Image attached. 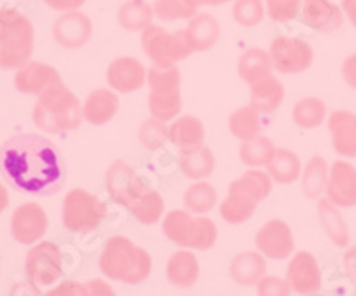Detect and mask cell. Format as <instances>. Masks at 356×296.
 Here are the masks:
<instances>
[{
  "instance_id": "1",
  "label": "cell",
  "mask_w": 356,
  "mask_h": 296,
  "mask_svg": "<svg viewBox=\"0 0 356 296\" xmlns=\"http://www.w3.org/2000/svg\"><path fill=\"white\" fill-rule=\"evenodd\" d=\"M0 173L9 186L33 196L56 195L66 182L61 150L40 134H17L2 143Z\"/></svg>"
},
{
  "instance_id": "2",
  "label": "cell",
  "mask_w": 356,
  "mask_h": 296,
  "mask_svg": "<svg viewBox=\"0 0 356 296\" xmlns=\"http://www.w3.org/2000/svg\"><path fill=\"white\" fill-rule=\"evenodd\" d=\"M98 266L107 279L136 286L150 276L154 260L145 248L132 243L129 237L113 235L102 250Z\"/></svg>"
},
{
  "instance_id": "3",
  "label": "cell",
  "mask_w": 356,
  "mask_h": 296,
  "mask_svg": "<svg viewBox=\"0 0 356 296\" xmlns=\"http://www.w3.org/2000/svg\"><path fill=\"white\" fill-rule=\"evenodd\" d=\"M33 122L49 134H65L84 122L82 104L65 82L52 86L40 95L33 109Z\"/></svg>"
},
{
  "instance_id": "4",
  "label": "cell",
  "mask_w": 356,
  "mask_h": 296,
  "mask_svg": "<svg viewBox=\"0 0 356 296\" xmlns=\"http://www.w3.org/2000/svg\"><path fill=\"white\" fill-rule=\"evenodd\" d=\"M34 27L25 15L11 8L0 9V68L18 70L31 61Z\"/></svg>"
},
{
  "instance_id": "5",
  "label": "cell",
  "mask_w": 356,
  "mask_h": 296,
  "mask_svg": "<svg viewBox=\"0 0 356 296\" xmlns=\"http://www.w3.org/2000/svg\"><path fill=\"white\" fill-rule=\"evenodd\" d=\"M162 232L171 243L187 250L205 251L218 240V225L207 216H193L189 211L173 209L164 216Z\"/></svg>"
},
{
  "instance_id": "6",
  "label": "cell",
  "mask_w": 356,
  "mask_h": 296,
  "mask_svg": "<svg viewBox=\"0 0 356 296\" xmlns=\"http://www.w3.org/2000/svg\"><path fill=\"white\" fill-rule=\"evenodd\" d=\"M150 86L148 93V109L152 118L161 122H173L182 111V75L177 66H152L146 75Z\"/></svg>"
},
{
  "instance_id": "7",
  "label": "cell",
  "mask_w": 356,
  "mask_h": 296,
  "mask_svg": "<svg viewBox=\"0 0 356 296\" xmlns=\"http://www.w3.org/2000/svg\"><path fill=\"white\" fill-rule=\"evenodd\" d=\"M106 215V203L82 187L68 191L63 200V225L75 234L97 231Z\"/></svg>"
},
{
  "instance_id": "8",
  "label": "cell",
  "mask_w": 356,
  "mask_h": 296,
  "mask_svg": "<svg viewBox=\"0 0 356 296\" xmlns=\"http://www.w3.org/2000/svg\"><path fill=\"white\" fill-rule=\"evenodd\" d=\"M143 50L155 66H175V63L184 61L193 54L186 31L168 33L159 25H148L141 34Z\"/></svg>"
},
{
  "instance_id": "9",
  "label": "cell",
  "mask_w": 356,
  "mask_h": 296,
  "mask_svg": "<svg viewBox=\"0 0 356 296\" xmlns=\"http://www.w3.org/2000/svg\"><path fill=\"white\" fill-rule=\"evenodd\" d=\"M25 275L38 289L50 288L63 276V251L52 241H40L25 257Z\"/></svg>"
},
{
  "instance_id": "10",
  "label": "cell",
  "mask_w": 356,
  "mask_h": 296,
  "mask_svg": "<svg viewBox=\"0 0 356 296\" xmlns=\"http://www.w3.org/2000/svg\"><path fill=\"white\" fill-rule=\"evenodd\" d=\"M273 66L276 72L282 75H291V73H303L314 63V50L310 43L303 38L278 36L273 40L271 49H269Z\"/></svg>"
},
{
  "instance_id": "11",
  "label": "cell",
  "mask_w": 356,
  "mask_h": 296,
  "mask_svg": "<svg viewBox=\"0 0 356 296\" xmlns=\"http://www.w3.org/2000/svg\"><path fill=\"white\" fill-rule=\"evenodd\" d=\"M106 187L111 198L129 209L130 203L148 189L136 170L125 161H114L106 171Z\"/></svg>"
},
{
  "instance_id": "12",
  "label": "cell",
  "mask_w": 356,
  "mask_h": 296,
  "mask_svg": "<svg viewBox=\"0 0 356 296\" xmlns=\"http://www.w3.org/2000/svg\"><path fill=\"white\" fill-rule=\"evenodd\" d=\"M49 216L36 202H25L11 216V234L20 244H36L47 234Z\"/></svg>"
},
{
  "instance_id": "13",
  "label": "cell",
  "mask_w": 356,
  "mask_h": 296,
  "mask_svg": "<svg viewBox=\"0 0 356 296\" xmlns=\"http://www.w3.org/2000/svg\"><path fill=\"white\" fill-rule=\"evenodd\" d=\"M257 250L267 259L284 260L294 251V234L284 219H269L255 235Z\"/></svg>"
},
{
  "instance_id": "14",
  "label": "cell",
  "mask_w": 356,
  "mask_h": 296,
  "mask_svg": "<svg viewBox=\"0 0 356 296\" xmlns=\"http://www.w3.org/2000/svg\"><path fill=\"white\" fill-rule=\"evenodd\" d=\"M326 198L339 209H349L356 205V166L349 161L339 159L330 166L326 182Z\"/></svg>"
},
{
  "instance_id": "15",
  "label": "cell",
  "mask_w": 356,
  "mask_h": 296,
  "mask_svg": "<svg viewBox=\"0 0 356 296\" xmlns=\"http://www.w3.org/2000/svg\"><path fill=\"white\" fill-rule=\"evenodd\" d=\"M292 291L298 295H314L323 286V273L314 254L298 251L287 266V279Z\"/></svg>"
},
{
  "instance_id": "16",
  "label": "cell",
  "mask_w": 356,
  "mask_h": 296,
  "mask_svg": "<svg viewBox=\"0 0 356 296\" xmlns=\"http://www.w3.org/2000/svg\"><path fill=\"white\" fill-rule=\"evenodd\" d=\"M148 70L136 57H116L107 66V84L116 93H134L146 84Z\"/></svg>"
},
{
  "instance_id": "17",
  "label": "cell",
  "mask_w": 356,
  "mask_h": 296,
  "mask_svg": "<svg viewBox=\"0 0 356 296\" xmlns=\"http://www.w3.org/2000/svg\"><path fill=\"white\" fill-rule=\"evenodd\" d=\"M93 36V24L81 11H66L54 24V38L65 49H81Z\"/></svg>"
},
{
  "instance_id": "18",
  "label": "cell",
  "mask_w": 356,
  "mask_h": 296,
  "mask_svg": "<svg viewBox=\"0 0 356 296\" xmlns=\"http://www.w3.org/2000/svg\"><path fill=\"white\" fill-rule=\"evenodd\" d=\"M61 75L54 66L47 65V63L40 61H29L24 66H20L15 75V86L17 90L24 95H38L52 88V86L59 84Z\"/></svg>"
},
{
  "instance_id": "19",
  "label": "cell",
  "mask_w": 356,
  "mask_h": 296,
  "mask_svg": "<svg viewBox=\"0 0 356 296\" xmlns=\"http://www.w3.org/2000/svg\"><path fill=\"white\" fill-rule=\"evenodd\" d=\"M332 146L340 157H356V113L337 109L328 116Z\"/></svg>"
},
{
  "instance_id": "20",
  "label": "cell",
  "mask_w": 356,
  "mask_h": 296,
  "mask_svg": "<svg viewBox=\"0 0 356 296\" xmlns=\"http://www.w3.org/2000/svg\"><path fill=\"white\" fill-rule=\"evenodd\" d=\"M301 18L308 27L319 33H333L344 24V13L332 0H303Z\"/></svg>"
},
{
  "instance_id": "21",
  "label": "cell",
  "mask_w": 356,
  "mask_h": 296,
  "mask_svg": "<svg viewBox=\"0 0 356 296\" xmlns=\"http://www.w3.org/2000/svg\"><path fill=\"white\" fill-rule=\"evenodd\" d=\"M120 111V97L111 88H97L86 97L82 104L84 120L91 125H106Z\"/></svg>"
},
{
  "instance_id": "22",
  "label": "cell",
  "mask_w": 356,
  "mask_h": 296,
  "mask_svg": "<svg viewBox=\"0 0 356 296\" xmlns=\"http://www.w3.org/2000/svg\"><path fill=\"white\" fill-rule=\"evenodd\" d=\"M168 139L180 152L195 150L198 146L205 145V125L200 118L184 114L175 118L171 125H168Z\"/></svg>"
},
{
  "instance_id": "23",
  "label": "cell",
  "mask_w": 356,
  "mask_h": 296,
  "mask_svg": "<svg viewBox=\"0 0 356 296\" xmlns=\"http://www.w3.org/2000/svg\"><path fill=\"white\" fill-rule=\"evenodd\" d=\"M184 31H186L187 41H189L193 52L211 50L221 36V27H219L218 20L207 13H196Z\"/></svg>"
},
{
  "instance_id": "24",
  "label": "cell",
  "mask_w": 356,
  "mask_h": 296,
  "mask_svg": "<svg viewBox=\"0 0 356 296\" xmlns=\"http://www.w3.org/2000/svg\"><path fill=\"white\" fill-rule=\"evenodd\" d=\"M284 84L275 75H267L250 86V106L259 111L260 114L275 113L284 104Z\"/></svg>"
},
{
  "instance_id": "25",
  "label": "cell",
  "mask_w": 356,
  "mask_h": 296,
  "mask_svg": "<svg viewBox=\"0 0 356 296\" xmlns=\"http://www.w3.org/2000/svg\"><path fill=\"white\" fill-rule=\"evenodd\" d=\"M168 282L175 288L187 289L198 282L200 264L191 250H178L170 257L166 266Z\"/></svg>"
},
{
  "instance_id": "26",
  "label": "cell",
  "mask_w": 356,
  "mask_h": 296,
  "mask_svg": "<svg viewBox=\"0 0 356 296\" xmlns=\"http://www.w3.org/2000/svg\"><path fill=\"white\" fill-rule=\"evenodd\" d=\"M266 272L267 264L260 251H241L230 263V276L239 286H257Z\"/></svg>"
},
{
  "instance_id": "27",
  "label": "cell",
  "mask_w": 356,
  "mask_h": 296,
  "mask_svg": "<svg viewBox=\"0 0 356 296\" xmlns=\"http://www.w3.org/2000/svg\"><path fill=\"white\" fill-rule=\"evenodd\" d=\"M317 215H319V221L326 235L330 237V241L339 248L348 247L351 237H349V228L342 215H340L339 207L333 205L328 198L321 196L317 200Z\"/></svg>"
},
{
  "instance_id": "28",
  "label": "cell",
  "mask_w": 356,
  "mask_h": 296,
  "mask_svg": "<svg viewBox=\"0 0 356 296\" xmlns=\"http://www.w3.org/2000/svg\"><path fill=\"white\" fill-rule=\"evenodd\" d=\"M178 164L180 170L191 180H205L214 173L216 157L214 152L209 146H198L195 150L180 152L178 155Z\"/></svg>"
},
{
  "instance_id": "29",
  "label": "cell",
  "mask_w": 356,
  "mask_h": 296,
  "mask_svg": "<svg viewBox=\"0 0 356 296\" xmlns=\"http://www.w3.org/2000/svg\"><path fill=\"white\" fill-rule=\"evenodd\" d=\"M266 168L267 173L271 175L273 182H278L282 186L296 182L301 177V171H303L298 154L289 150V148H276Z\"/></svg>"
},
{
  "instance_id": "30",
  "label": "cell",
  "mask_w": 356,
  "mask_h": 296,
  "mask_svg": "<svg viewBox=\"0 0 356 296\" xmlns=\"http://www.w3.org/2000/svg\"><path fill=\"white\" fill-rule=\"evenodd\" d=\"M257 205L259 203L251 196L244 195L243 191L235 189V187H228V195L225 196V200L221 202L219 207V212H221V218L230 225H241L246 224L251 216L255 215Z\"/></svg>"
},
{
  "instance_id": "31",
  "label": "cell",
  "mask_w": 356,
  "mask_h": 296,
  "mask_svg": "<svg viewBox=\"0 0 356 296\" xmlns=\"http://www.w3.org/2000/svg\"><path fill=\"white\" fill-rule=\"evenodd\" d=\"M330 166L326 159L321 155H314L310 161L307 162V166L301 171V191L303 195L310 200H319L323 196L324 189H326V182H328Z\"/></svg>"
},
{
  "instance_id": "32",
  "label": "cell",
  "mask_w": 356,
  "mask_h": 296,
  "mask_svg": "<svg viewBox=\"0 0 356 296\" xmlns=\"http://www.w3.org/2000/svg\"><path fill=\"white\" fill-rule=\"evenodd\" d=\"M328 118V107L319 97H305L292 107V122L300 129H317Z\"/></svg>"
},
{
  "instance_id": "33",
  "label": "cell",
  "mask_w": 356,
  "mask_h": 296,
  "mask_svg": "<svg viewBox=\"0 0 356 296\" xmlns=\"http://www.w3.org/2000/svg\"><path fill=\"white\" fill-rule=\"evenodd\" d=\"M239 75L248 84H255L260 79L271 75L273 61L269 52L262 49H250L239 57Z\"/></svg>"
},
{
  "instance_id": "34",
  "label": "cell",
  "mask_w": 356,
  "mask_h": 296,
  "mask_svg": "<svg viewBox=\"0 0 356 296\" xmlns=\"http://www.w3.org/2000/svg\"><path fill=\"white\" fill-rule=\"evenodd\" d=\"M164 209H166V203L162 200L161 193L150 189V187L129 205L130 215L143 225H155L157 221H161V218L164 216Z\"/></svg>"
},
{
  "instance_id": "35",
  "label": "cell",
  "mask_w": 356,
  "mask_h": 296,
  "mask_svg": "<svg viewBox=\"0 0 356 296\" xmlns=\"http://www.w3.org/2000/svg\"><path fill=\"white\" fill-rule=\"evenodd\" d=\"M230 186L243 191L244 195L251 196L257 203H260L262 200H266L267 196L271 195L273 179L271 175L267 173V171L260 170V168H250V170L241 175L239 179L234 180Z\"/></svg>"
},
{
  "instance_id": "36",
  "label": "cell",
  "mask_w": 356,
  "mask_h": 296,
  "mask_svg": "<svg viewBox=\"0 0 356 296\" xmlns=\"http://www.w3.org/2000/svg\"><path fill=\"white\" fill-rule=\"evenodd\" d=\"M218 203V191L205 180H196L184 193V205L191 215H207Z\"/></svg>"
},
{
  "instance_id": "37",
  "label": "cell",
  "mask_w": 356,
  "mask_h": 296,
  "mask_svg": "<svg viewBox=\"0 0 356 296\" xmlns=\"http://www.w3.org/2000/svg\"><path fill=\"white\" fill-rule=\"evenodd\" d=\"M228 129H230V134L239 141L257 138L260 134V129H262L260 113L251 106L239 107L232 113L230 120H228Z\"/></svg>"
},
{
  "instance_id": "38",
  "label": "cell",
  "mask_w": 356,
  "mask_h": 296,
  "mask_svg": "<svg viewBox=\"0 0 356 296\" xmlns=\"http://www.w3.org/2000/svg\"><path fill=\"white\" fill-rule=\"evenodd\" d=\"M154 15V6L145 0H129L118 11V24L125 31H145L152 25Z\"/></svg>"
},
{
  "instance_id": "39",
  "label": "cell",
  "mask_w": 356,
  "mask_h": 296,
  "mask_svg": "<svg viewBox=\"0 0 356 296\" xmlns=\"http://www.w3.org/2000/svg\"><path fill=\"white\" fill-rule=\"evenodd\" d=\"M276 146L275 143L271 141L266 136H257L253 139H248V141H243L239 150L241 161L250 168H260L267 166L269 159L275 154Z\"/></svg>"
},
{
  "instance_id": "40",
  "label": "cell",
  "mask_w": 356,
  "mask_h": 296,
  "mask_svg": "<svg viewBox=\"0 0 356 296\" xmlns=\"http://www.w3.org/2000/svg\"><path fill=\"white\" fill-rule=\"evenodd\" d=\"M139 141L146 150H159L168 139V125L157 118H148L139 127Z\"/></svg>"
},
{
  "instance_id": "41",
  "label": "cell",
  "mask_w": 356,
  "mask_h": 296,
  "mask_svg": "<svg viewBox=\"0 0 356 296\" xmlns=\"http://www.w3.org/2000/svg\"><path fill=\"white\" fill-rule=\"evenodd\" d=\"M234 20L243 27H255L264 20V2L262 0H235L232 8Z\"/></svg>"
},
{
  "instance_id": "42",
  "label": "cell",
  "mask_w": 356,
  "mask_h": 296,
  "mask_svg": "<svg viewBox=\"0 0 356 296\" xmlns=\"http://www.w3.org/2000/svg\"><path fill=\"white\" fill-rule=\"evenodd\" d=\"M154 13L164 22L191 20L196 15V9L186 4V0H155Z\"/></svg>"
},
{
  "instance_id": "43",
  "label": "cell",
  "mask_w": 356,
  "mask_h": 296,
  "mask_svg": "<svg viewBox=\"0 0 356 296\" xmlns=\"http://www.w3.org/2000/svg\"><path fill=\"white\" fill-rule=\"evenodd\" d=\"M301 2L303 0H266L267 15L278 24L294 20L301 9Z\"/></svg>"
},
{
  "instance_id": "44",
  "label": "cell",
  "mask_w": 356,
  "mask_h": 296,
  "mask_svg": "<svg viewBox=\"0 0 356 296\" xmlns=\"http://www.w3.org/2000/svg\"><path fill=\"white\" fill-rule=\"evenodd\" d=\"M292 289L285 279L278 276H262L257 282V295L259 296H291Z\"/></svg>"
},
{
  "instance_id": "45",
  "label": "cell",
  "mask_w": 356,
  "mask_h": 296,
  "mask_svg": "<svg viewBox=\"0 0 356 296\" xmlns=\"http://www.w3.org/2000/svg\"><path fill=\"white\" fill-rule=\"evenodd\" d=\"M81 296H118L111 284L104 279H93L88 280L86 284H82Z\"/></svg>"
},
{
  "instance_id": "46",
  "label": "cell",
  "mask_w": 356,
  "mask_h": 296,
  "mask_svg": "<svg viewBox=\"0 0 356 296\" xmlns=\"http://www.w3.org/2000/svg\"><path fill=\"white\" fill-rule=\"evenodd\" d=\"M82 284H77L73 280H65L59 286L50 289L49 293H44L43 296H81Z\"/></svg>"
},
{
  "instance_id": "47",
  "label": "cell",
  "mask_w": 356,
  "mask_h": 296,
  "mask_svg": "<svg viewBox=\"0 0 356 296\" xmlns=\"http://www.w3.org/2000/svg\"><path fill=\"white\" fill-rule=\"evenodd\" d=\"M340 72H342V79H344L346 84L356 90V52L346 57Z\"/></svg>"
},
{
  "instance_id": "48",
  "label": "cell",
  "mask_w": 356,
  "mask_h": 296,
  "mask_svg": "<svg viewBox=\"0 0 356 296\" xmlns=\"http://www.w3.org/2000/svg\"><path fill=\"white\" fill-rule=\"evenodd\" d=\"M44 4L49 6L50 9H56V11H77L86 0H43Z\"/></svg>"
},
{
  "instance_id": "49",
  "label": "cell",
  "mask_w": 356,
  "mask_h": 296,
  "mask_svg": "<svg viewBox=\"0 0 356 296\" xmlns=\"http://www.w3.org/2000/svg\"><path fill=\"white\" fill-rule=\"evenodd\" d=\"M344 270L351 279L356 280V247L349 248L344 256Z\"/></svg>"
},
{
  "instance_id": "50",
  "label": "cell",
  "mask_w": 356,
  "mask_h": 296,
  "mask_svg": "<svg viewBox=\"0 0 356 296\" xmlns=\"http://www.w3.org/2000/svg\"><path fill=\"white\" fill-rule=\"evenodd\" d=\"M11 296H40L38 295V288L33 286L31 282H20V284H15L13 288Z\"/></svg>"
},
{
  "instance_id": "51",
  "label": "cell",
  "mask_w": 356,
  "mask_h": 296,
  "mask_svg": "<svg viewBox=\"0 0 356 296\" xmlns=\"http://www.w3.org/2000/svg\"><path fill=\"white\" fill-rule=\"evenodd\" d=\"M342 13L349 18L353 27L356 29V0H342Z\"/></svg>"
},
{
  "instance_id": "52",
  "label": "cell",
  "mask_w": 356,
  "mask_h": 296,
  "mask_svg": "<svg viewBox=\"0 0 356 296\" xmlns=\"http://www.w3.org/2000/svg\"><path fill=\"white\" fill-rule=\"evenodd\" d=\"M228 2H232V0H186V4L195 9H198L200 6H221L228 4Z\"/></svg>"
},
{
  "instance_id": "53",
  "label": "cell",
  "mask_w": 356,
  "mask_h": 296,
  "mask_svg": "<svg viewBox=\"0 0 356 296\" xmlns=\"http://www.w3.org/2000/svg\"><path fill=\"white\" fill-rule=\"evenodd\" d=\"M9 205V191L4 184L0 182V215L8 209Z\"/></svg>"
},
{
  "instance_id": "54",
  "label": "cell",
  "mask_w": 356,
  "mask_h": 296,
  "mask_svg": "<svg viewBox=\"0 0 356 296\" xmlns=\"http://www.w3.org/2000/svg\"><path fill=\"white\" fill-rule=\"evenodd\" d=\"M312 296H321V295H312Z\"/></svg>"
}]
</instances>
